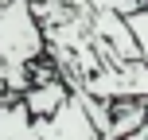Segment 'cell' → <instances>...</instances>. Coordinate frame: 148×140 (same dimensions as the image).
I'll list each match as a JSON object with an SVG mask.
<instances>
[{"mask_svg": "<svg viewBox=\"0 0 148 140\" xmlns=\"http://www.w3.org/2000/svg\"><path fill=\"white\" fill-rule=\"evenodd\" d=\"M140 4H148V0H140Z\"/></svg>", "mask_w": 148, "mask_h": 140, "instance_id": "cell-6", "label": "cell"}, {"mask_svg": "<svg viewBox=\"0 0 148 140\" xmlns=\"http://www.w3.org/2000/svg\"><path fill=\"white\" fill-rule=\"evenodd\" d=\"M39 59H47V39L31 0H0V89L20 97Z\"/></svg>", "mask_w": 148, "mask_h": 140, "instance_id": "cell-1", "label": "cell"}, {"mask_svg": "<svg viewBox=\"0 0 148 140\" xmlns=\"http://www.w3.org/2000/svg\"><path fill=\"white\" fill-rule=\"evenodd\" d=\"M125 23H129V31H133V39H136V51H140V59L148 62V4H140L136 12H129V16H125Z\"/></svg>", "mask_w": 148, "mask_h": 140, "instance_id": "cell-3", "label": "cell"}, {"mask_svg": "<svg viewBox=\"0 0 148 140\" xmlns=\"http://www.w3.org/2000/svg\"><path fill=\"white\" fill-rule=\"evenodd\" d=\"M66 97H70V86L59 78V74H51V78H43V82H31L27 89L20 94V101L27 105V113L31 117H55V113L66 105Z\"/></svg>", "mask_w": 148, "mask_h": 140, "instance_id": "cell-2", "label": "cell"}, {"mask_svg": "<svg viewBox=\"0 0 148 140\" xmlns=\"http://www.w3.org/2000/svg\"><path fill=\"white\" fill-rule=\"evenodd\" d=\"M129 140H148V121H144V125H140V128H136V132H133V136H129Z\"/></svg>", "mask_w": 148, "mask_h": 140, "instance_id": "cell-4", "label": "cell"}, {"mask_svg": "<svg viewBox=\"0 0 148 140\" xmlns=\"http://www.w3.org/2000/svg\"><path fill=\"white\" fill-rule=\"evenodd\" d=\"M4 101H8V94H4V89H0V105H4Z\"/></svg>", "mask_w": 148, "mask_h": 140, "instance_id": "cell-5", "label": "cell"}]
</instances>
